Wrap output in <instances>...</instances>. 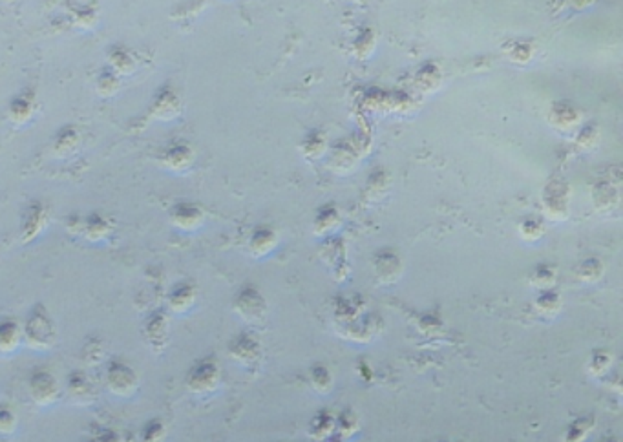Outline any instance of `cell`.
I'll return each mask as SVG.
<instances>
[{
	"label": "cell",
	"mask_w": 623,
	"mask_h": 442,
	"mask_svg": "<svg viewBox=\"0 0 623 442\" xmlns=\"http://www.w3.org/2000/svg\"><path fill=\"white\" fill-rule=\"evenodd\" d=\"M22 334L24 343L34 351H50L57 343L59 331H57L55 320L43 304H37L28 313L22 324Z\"/></svg>",
	"instance_id": "cell-1"
},
{
	"label": "cell",
	"mask_w": 623,
	"mask_h": 442,
	"mask_svg": "<svg viewBox=\"0 0 623 442\" xmlns=\"http://www.w3.org/2000/svg\"><path fill=\"white\" fill-rule=\"evenodd\" d=\"M220 386H222V367L213 357L196 360L185 375V387L194 397L213 395Z\"/></svg>",
	"instance_id": "cell-2"
},
{
	"label": "cell",
	"mask_w": 623,
	"mask_h": 442,
	"mask_svg": "<svg viewBox=\"0 0 623 442\" xmlns=\"http://www.w3.org/2000/svg\"><path fill=\"white\" fill-rule=\"evenodd\" d=\"M104 386L119 399H132L139 390V375L127 360L112 358L104 369Z\"/></svg>",
	"instance_id": "cell-3"
},
{
	"label": "cell",
	"mask_w": 623,
	"mask_h": 442,
	"mask_svg": "<svg viewBox=\"0 0 623 442\" xmlns=\"http://www.w3.org/2000/svg\"><path fill=\"white\" fill-rule=\"evenodd\" d=\"M28 393L31 402L38 408H50L61 400L64 390L61 386V380L50 369L37 367L28 378Z\"/></svg>",
	"instance_id": "cell-4"
},
{
	"label": "cell",
	"mask_w": 623,
	"mask_h": 442,
	"mask_svg": "<svg viewBox=\"0 0 623 442\" xmlns=\"http://www.w3.org/2000/svg\"><path fill=\"white\" fill-rule=\"evenodd\" d=\"M157 163L172 174H187L196 163V150L187 141H172L161 148Z\"/></svg>",
	"instance_id": "cell-5"
},
{
	"label": "cell",
	"mask_w": 623,
	"mask_h": 442,
	"mask_svg": "<svg viewBox=\"0 0 623 442\" xmlns=\"http://www.w3.org/2000/svg\"><path fill=\"white\" fill-rule=\"evenodd\" d=\"M52 212L50 207L43 201H31L24 208L22 218H20V240L22 243H31L37 238L44 234V231L50 225Z\"/></svg>",
	"instance_id": "cell-6"
},
{
	"label": "cell",
	"mask_w": 623,
	"mask_h": 442,
	"mask_svg": "<svg viewBox=\"0 0 623 442\" xmlns=\"http://www.w3.org/2000/svg\"><path fill=\"white\" fill-rule=\"evenodd\" d=\"M62 390L64 395L77 406H90L97 400V386L90 373H86L85 369H73L68 373Z\"/></svg>",
	"instance_id": "cell-7"
},
{
	"label": "cell",
	"mask_w": 623,
	"mask_h": 442,
	"mask_svg": "<svg viewBox=\"0 0 623 442\" xmlns=\"http://www.w3.org/2000/svg\"><path fill=\"white\" fill-rule=\"evenodd\" d=\"M170 225L181 232H194L201 229L205 223L203 207L196 201H178L169 211Z\"/></svg>",
	"instance_id": "cell-8"
},
{
	"label": "cell",
	"mask_w": 623,
	"mask_h": 442,
	"mask_svg": "<svg viewBox=\"0 0 623 442\" xmlns=\"http://www.w3.org/2000/svg\"><path fill=\"white\" fill-rule=\"evenodd\" d=\"M181 110H183V103H181L180 94L170 85H165L161 86L156 92V95H154L148 113H150L152 119L166 122L180 117Z\"/></svg>",
	"instance_id": "cell-9"
},
{
	"label": "cell",
	"mask_w": 623,
	"mask_h": 442,
	"mask_svg": "<svg viewBox=\"0 0 623 442\" xmlns=\"http://www.w3.org/2000/svg\"><path fill=\"white\" fill-rule=\"evenodd\" d=\"M145 340L154 351H163L170 342V313L166 309L154 311L143 327Z\"/></svg>",
	"instance_id": "cell-10"
},
{
	"label": "cell",
	"mask_w": 623,
	"mask_h": 442,
	"mask_svg": "<svg viewBox=\"0 0 623 442\" xmlns=\"http://www.w3.org/2000/svg\"><path fill=\"white\" fill-rule=\"evenodd\" d=\"M38 101L34 90H22L8 104V119L13 127H24L35 117Z\"/></svg>",
	"instance_id": "cell-11"
},
{
	"label": "cell",
	"mask_w": 623,
	"mask_h": 442,
	"mask_svg": "<svg viewBox=\"0 0 623 442\" xmlns=\"http://www.w3.org/2000/svg\"><path fill=\"white\" fill-rule=\"evenodd\" d=\"M115 232V223L110 216L101 212H92L88 216H83V231L80 238H85L90 243H104L112 238Z\"/></svg>",
	"instance_id": "cell-12"
},
{
	"label": "cell",
	"mask_w": 623,
	"mask_h": 442,
	"mask_svg": "<svg viewBox=\"0 0 623 442\" xmlns=\"http://www.w3.org/2000/svg\"><path fill=\"white\" fill-rule=\"evenodd\" d=\"M227 351H229L232 360L241 364V366H252L262 355L260 342H258L256 336H252L250 333L236 334V336L229 342Z\"/></svg>",
	"instance_id": "cell-13"
},
{
	"label": "cell",
	"mask_w": 623,
	"mask_h": 442,
	"mask_svg": "<svg viewBox=\"0 0 623 442\" xmlns=\"http://www.w3.org/2000/svg\"><path fill=\"white\" fill-rule=\"evenodd\" d=\"M198 300V287L192 282H178L166 297V311L172 315H187Z\"/></svg>",
	"instance_id": "cell-14"
},
{
	"label": "cell",
	"mask_w": 623,
	"mask_h": 442,
	"mask_svg": "<svg viewBox=\"0 0 623 442\" xmlns=\"http://www.w3.org/2000/svg\"><path fill=\"white\" fill-rule=\"evenodd\" d=\"M234 311L247 322L260 320L265 313V300L258 289L243 287L234 297Z\"/></svg>",
	"instance_id": "cell-15"
},
{
	"label": "cell",
	"mask_w": 623,
	"mask_h": 442,
	"mask_svg": "<svg viewBox=\"0 0 623 442\" xmlns=\"http://www.w3.org/2000/svg\"><path fill=\"white\" fill-rule=\"evenodd\" d=\"M80 134L76 127H62L53 137L52 154L57 159H68L76 155L80 148Z\"/></svg>",
	"instance_id": "cell-16"
},
{
	"label": "cell",
	"mask_w": 623,
	"mask_h": 442,
	"mask_svg": "<svg viewBox=\"0 0 623 442\" xmlns=\"http://www.w3.org/2000/svg\"><path fill=\"white\" fill-rule=\"evenodd\" d=\"M24 343L22 324L17 318L6 316L0 320V353L11 355Z\"/></svg>",
	"instance_id": "cell-17"
},
{
	"label": "cell",
	"mask_w": 623,
	"mask_h": 442,
	"mask_svg": "<svg viewBox=\"0 0 623 442\" xmlns=\"http://www.w3.org/2000/svg\"><path fill=\"white\" fill-rule=\"evenodd\" d=\"M106 55H108V68L112 71H115L119 77L132 76L134 71H136V57L123 44H112L108 48Z\"/></svg>",
	"instance_id": "cell-18"
},
{
	"label": "cell",
	"mask_w": 623,
	"mask_h": 442,
	"mask_svg": "<svg viewBox=\"0 0 623 442\" xmlns=\"http://www.w3.org/2000/svg\"><path fill=\"white\" fill-rule=\"evenodd\" d=\"M169 441V426L163 419H154L147 420L139 428L137 433V442H166Z\"/></svg>",
	"instance_id": "cell-19"
},
{
	"label": "cell",
	"mask_w": 623,
	"mask_h": 442,
	"mask_svg": "<svg viewBox=\"0 0 623 442\" xmlns=\"http://www.w3.org/2000/svg\"><path fill=\"white\" fill-rule=\"evenodd\" d=\"M276 243V234L273 229L267 227H258L249 240V249L252 256H265Z\"/></svg>",
	"instance_id": "cell-20"
},
{
	"label": "cell",
	"mask_w": 623,
	"mask_h": 442,
	"mask_svg": "<svg viewBox=\"0 0 623 442\" xmlns=\"http://www.w3.org/2000/svg\"><path fill=\"white\" fill-rule=\"evenodd\" d=\"M95 90L101 97H113L121 90V77L115 71L110 70L108 66L99 71V76L95 79Z\"/></svg>",
	"instance_id": "cell-21"
},
{
	"label": "cell",
	"mask_w": 623,
	"mask_h": 442,
	"mask_svg": "<svg viewBox=\"0 0 623 442\" xmlns=\"http://www.w3.org/2000/svg\"><path fill=\"white\" fill-rule=\"evenodd\" d=\"M19 429V415L10 404H0V437H11Z\"/></svg>",
	"instance_id": "cell-22"
},
{
	"label": "cell",
	"mask_w": 623,
	"mask_h": 442,
	"mask_svg": "<svg viewBox=\"0 0 623 442\" xmlns=\"http://www.w3.org/2000/svg\"><path fill=\"white\" fill-rule=\"evenodd\" d=\"M90 442H127V439L112 426H95L90 432Z\"/></svg>",
	"instance_id": "cell-23"
},
{
	"label": "cell",
	"mask_w": 623,
	"mask_h": 442,
	"mask_svg": "<svg viewBox=\"0 0 623 442\" xmlns=\"http://www.w3.org/2000/svg\"><path fill=\"white\" fill-rule=\"evenodd\" d=\"M559 307H561V300L557 292L545 291L538 298V309L541 311V315H556Z\"/></svg>",
	"instance_id": "cell-24"
},
{
	"label": "cell",
	"mask_w": 623,
	"mask_h": 442,
	"mask_svg": "<svg viewBox=\"0 0 623 442\" xmlns=\"http://www.w3.org/2000/svg\"><path fill=\"white\" fill-rule=\"evenodd\" d=\"M73 22H76L79 28H85V29L95 28V24L99 22V13H97V10H95V8H90V6H83V8L77 11Z\"/></svg>",
	"instance_id": "cell-25"
},
{
	"label": "cell",
	"mask_w": 623,
	"mask_h": 442,
	"mask_svg": "<svg viewBox=\"0 0 623 442\" xmlns=\"http://www.w3.org/2000/svg\"><path fill=\"white\" fill-rule=\"evenodd\" d=\"M86 357H88V360H86V362L92 364V366L103 362L104 345L101 343V340L92 338L85 343V348H83V358H86Z\"/></svg>",
	"instance_id": "cell-26"
},
{
	"label": "cell",
	"mask_w": 623,
	"mask_h": 442,
	"mask_svg": "<svg viewBox=\"0 0 623 442\" xmlns=\"http://www.w3.org/2000/svg\"><path fill=\"white\" fill-rule=\"evenodd\" d=\"M66 231L71 236H80V231H83V216L80 214H70L68 216Z\"/></svg>",
	"instance_id": "cell-27"
}]
</instances>
